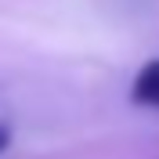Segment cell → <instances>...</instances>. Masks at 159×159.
I'll list each match as a JSON object with an SVG mask.
<instances>
[{"instance_id": "1", "label": "cell", "mask_w": 159, "mask_h": 159, "mask_svg": "<svg viewBox=\"0 0 159 159\" xmlns=\"http://www.w3.org/2000/svg\"><path fill=\"white\" fill-rule=\"evenodd\" d=\"M130 101L141 109H159V58H148L130 83Z\"/></svg>"}, {"instance_id": "2", "label": "cell", "mask_w": 159, "mask_h": 159, "mask_svg": "<svg viewBox=\"0 0 159 159\" xmlns=\"http://www.w3.org/2000/svg\"><path fill=\"white\" fill-rule=\"evenodd\" d=\"M7 148H11V127H7V123H0V156H4Z\"/></svg>"}]
</instances>
